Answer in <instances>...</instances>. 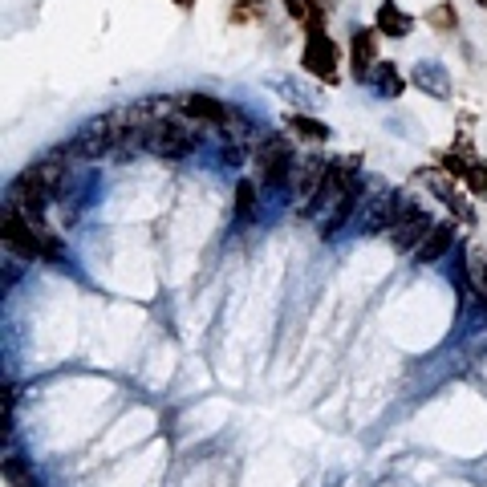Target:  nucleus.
I'll list each match as a JSON object with an SVG mask.
<instances>
[{
    "label": "nucleus",
    "mask_w": 487,
    "mask_h": 487,
    "mask_svg": "<svg viewBox=\"0 0 487 487\" xmlns=\"http://www.w3.org/2000/svg\"><path fill=\"white\" fill-rule=\"evenodd\" d=\"M373 85H378L382 90V98H398V94L406 90V82H403V74H398L394 65H386V61H382L378 69H373V77H370Z\"/></svg>",
    "instance_id": "obj_12"
},
{
    "label": "nucleus",
    "mask_w": 487,
    "mask_h": 487,
    "mask_svg": "<svg viewBox=\"0 0 487 487\" xmlns=\"http://www.w3.org/2000/svg\"><path fill=\"white\" fill-rule=\"evenodd\" d=\"M301 65L309 69L313 77H321V82H337V45L329 41V33L321 29V25H309Z\"/></svg>",
    "instance_id": "obj_5"
},
{
    "label": "nucleus",
    "mask_w": 487,
    "mask_h": 487,
    "mask_svg": "<svg viewBox=\"0 0 487 487\" xmlns=\"http://www.w3.org/2000/svg\"><path fill=\"white\" fill-rule=\"evenodd\" d=\"M378 37H382L378 29H353V37H350V69H353L358 82H370L373 69L382 65L378 61Z\"/></svg>",
    "instance_id": "obj_6"
},
{
    "label": "nucleus",
    "mask_w": 487,
    "mask_h": 487,
    "mask_svg": "<svg viewBox=\"0 0 487 487\" xmlns=\"http://www.w3.org/2000/svg\"><path fill=\"white\" fill-rule=\"evenodd\" d=\"M426 21H431V25H434V29H439V33H455L459 16H455V8H451V5H447V0H442V5H439V8H434V13H431V16H426Z\"/></svg>",
    "instance_id": "obj_18"
},
{
    "label": "nucleus",
    "mask_w": 487,
    "mask_h": 487,
    "mask_svg": "<svg viewBox=\"0 0 487 487\" xmlns=\"http://www.w3.org/2000/svg\"><path fill=\"white\" fill-rule=\"evenodd\" d=\"M5 244L13 252H21L25 260H49V264L61 260V240L54 232L41 220H29V215L13 212V207L5 212Z\"/></svg>",
    "instance_id": "obj_1"
},
{
    "label": "nucleus",
    "mask_w": 487,
    "mask_h": 487,
    "mask_svg": "<svg viewBox=\"0 0 487 487\" xmlns=\"http://www.w3.org/2000/svg\"><path fill=\"white\" fill-rule=\"evenodd\" d=\"M463 179H467V187H472L475 195H487V163H472Z\"/></svg>",
    "instance_id": "obj_19"
},
{
    "label": "nucleus",
    "mask_w": 487,
    "mask_h": 487,
    "mask_svg": "<svg viewBox=\"0 0 487 487\" xmlns=\"http://www.w3.org/2000/svg\"><path fill=\"white\" fill-rule=\"evenodd\" d=\"M289 130H293V134H301V138H309V143H325V138H329L325 122H317L309 114H289Z\"/></svg>",
    "instance_id": "obj_13"
},
{
    "label": "nucleus",
    "mask_w": 487,
    "mask_h": 487,
    "mask_svg": "<svg viewBox=\"0 0 487 487\" xmlns=\"http://www.w3.org/2000/svg\"><path fill=\"white\" fill-rule=\"evenodd\" d=\"M143 146L151 154H159V159H183V154L199 151V134L175 118H151L143 126Z\"/></svg>",
    "instance_id": "obj_2"
},
{
    "label": "nucleus",
    "mask_w": 487,
    "mask_h": 487,
    "mask_svg": "<svg viewBox=\"0 0 487 487\" xmlns=\"http://www.w3.org/2000/svg\"><path fill=\"white\" fill-rule=\"evenodd\" d=\"M179 110L195 122H207V126H228L232 122V110L220 98H212V94H183Z\"/></svg>",
    "instance_id": "obj_7"
},
{
    "label": "nucleus",
    "mask_w": 487,
    "mask_h": 487,
    "mask_svg": "<svg viewBox=\"0 0 487 487\" xmlns=\"http://www.w3.org/2000/svg\"><path fill=\"white\" fill-rule=\"evenodd\" d=\"M480 5H487V0H480Z\"/></svg>",
    "instance_id": "obj_23"
},
{
    "label": "nucleus",
    "mask_w": 487,
    "mask_h": 487,
    "mask_svg": "<svg viewBox=\"0 0 487 487\" xmlns=\"http://www.w3.org/2000/svg\"><path fill=\"white\" fill-rule=\"evenodd\" d=\"M256 167L268 187H289L293 175H297V154L281 134H273L256 146Z\"/></svg>",
    "instance_id": "obj_3"
},
{
    "label": "nucleus",
    "mask_w": 487,
    "mask_h": 487,
    "mask_svg": "<svg viewBox=\"0 0 487 487\" xmlns=\"http://www.w3.org/2000/svg\"><path fill=\"white\" fill-rule=\"evenodd\" d=\"M411 25L414 21L394 5V0H382V5H378V33H382V37H406V33H411Z\"/></svg>",
    "instance_id": "obj_11"
},
{
    "label": "nucleus",
    "mask_w": 487,
    "mask_h": 487,
    "mask_svg": "<svg viewBox=\"0 0 487 487\" xmlns=\"http://www.w3.org/2000/svg\"><path fill=\"white\" fill-rule=\"evenodd\" d=\"M358 204H362V183H358V187H350L333 207H329V215L321 220V236H337V232H342V224L350 220L353 207H358Z\"/></svg>",
    "instance_id": "obj_10"
},
{
    "label": "nucleus",
    "mask_w": 487,
    "mask_h": 487,
    "mask_svg": "<svg viewBox=\"0 0 487 487\" xmlns=\"http://www.w3.org/2000/svg\"><path fill=\"white\" fill-rule=\"evenodd\" d=\"M248 16H264V5H260V0H252V5H240L236 13H232V21H248Z\"/></svg>",
    "instance_id": "obj_20"
},
{
    "label": "nucleus",
    "mask_w": 487,
    "mask_h": 487,
    "mask_svg": "<svg viewBox=\"0 0 487 487\" xmlns=\"http://www.w3.org/2000/svg\"><path fill=\"white\" fill-rule=\"evenodd\" d=\"M5 480H8V487H37V475H33V467L25 463V459H16V455L5 459Z\"/></svg>",
    "instance_id": "obj_14"
},
{
    "label": "nucleus",
    "mask_w": 487,
    "mask_h": 487,
    "mask_svg": "<svg viewBox=\"0 0 487 487\" xmlns=\"http://www.w3.org/2000/svg\"><path fill=\"white\" fill-rule=\"evenodd\" d=\"M293 21H304V25H321V5L317 0H284Z\"/></svg>",
    "instance_id": "obj_17"
},
{
    "label": "nucleus",
    "mask_w": 487,
    "mask_h": 487,
    "mask_svg": "<svg viewBox=\"0 0 487 487\" xmlns=\"http://www.w3.org/2000/svg\"><path fill=\"white\" fill-rule=\"evenodd\" d=\"M317 5H321V8H325V13H329V8H333V5H337V0H317Z\"/></svg>",
    "instance_id": "obj_21"
},
{
    "label": "nucleus",
    "mask_w": 487,
    "mask_h": 487,
    "mask_svg": "<svg viewBox=\"0 0 487 487\" xmlns=\"http://www.w3.org/2000/svg\"><path fill=\"white\" fill-rule=\"evenodd\" d=\"M451 244H455V224H451V220L434 224V228L426 232V240L414 248V264H434V260H442Z\"/></svg>",
    "instance_id": "obj_8"
},
{
    "label": "nucleus",
    "mask_w": 487,
    "mask_h": 487,
    "mask_svg": "<svg viewBox=\"0 0 487 487\" xmlns=\"http://www.w3.org/2000/svg\"><path fill=\"white\" fill-rule=\"evenodd\" d=\"M175 5H183V8H187V5H191V0H175Z\"/></svg>",
    "instance_id": "obj_22"
},
{
    "label": "nucleus",
    "mask_w": 487,
    "mask_h": 487,
    "mask_svg": "<svg viewBox=\"0 0 487 487\" xmlns=\"http://www.w3.org/2000/svg\"><path fill=\"white\" fill-rule=\"evenodd\" d=\"M467 276H472L475 297L487 304V256H483V252H475V256H472V264H467Z\"/></svg>",
    "instance_id": "obj_16"
},
{
    "label": "nucleus",
    "mask_w": 487,
    "mask_h": 487,
    "mask_svg": "<svg viewBox=\"0 0 487 487\" xmlns=\"http://www.w3.org/2000/svg\"><path fill=\"white\" fill-rule=\"evenodd\" d=\"M256 183H248V179H244L240 183V187H236V220L240 224H248L252 220V215H256Z\"/></svg>",
    "instance_id": "obj_15"
},
{
    "label": "nucleus",
    "mask_w": 487,
    "mask_h": 487,
    "mask_svg": "<svg viewBox=\"0 0 487 487\" xmlns=\"http://www.w3.org/2000/svg\"><path fill=\"white\" fill-rule=\"evenodd\" d=\"M431 228L434 224H431V215H426V207L403 199V204H398L394 224H390V244H394L398 252H411V248H419V244L426 240V232Z\"/></svg>",
    "instance_id": "obj_4"
},
{
    "label": "nucleus",
    "mask_w": 487,
    "mask_h": 487,
    "mask_svg": "<svg viewBox=\"0 0 487 487\" xmlns=\"http://www.w3.org/2000/svg\"><path fill=\"white\" fill-rule=\"evenodd\" d=\"M297 175H293V183H297V195L304 199V204H309L313 195H317V187L321 183H325V171H329V163L325 159H317V154H309V159H301L297 163Z\"/></svg>",
    "instance_id": "obj_9"
}]
</instances>
